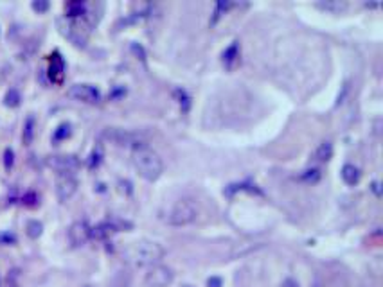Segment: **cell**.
I'll return each instance as SVG.
<instances>
[{
  "instance_id": "1",
  "label": "cell",
  "mask_w": 383,
  "mask_h": 287,
  "mask_svg": "<svg viewBox=\"0 0 383 287\" xmlns=\"http://www.w3.org/2000/svg\"><path fill=\"white\" fill-rule=\"evenodd\" d=\"M126 257L137 268H151L164 257V248L153 240H137L126 248Z\"/></svg>"
},
{
  "instance_id": "2",
  "label": "cell",
  "mask_w": 383,
  "mask_h": 287,
  "mask_svg": "<svg viewBox=\"0 0 383 287\" xmlns=\"http://www.w3.org/2000/svg\"><path fill=\"white\" fill-rule=\"evenodd\" d=\"M133 165L141 178H144L146 182H157L164 170L162 158L149 147H142L133 152Z\"/></svg>"
},
{
  "instance_id": "3",
  "label": "cell",
  "mask_w": 383,
  "mask_h": 287,
  "mask_svg": "<svg viewBox=\"0 0 383 287\" xmlns=\"http://www.w3.org/2000/svg\"><path fill=\"white\" fill-rule=\"evenodd\" d=\"M101 136L105 138V140L112 142L115 146L119 147H130L133 151L137 149H142V147H147L146 146V140L142 138L139 133L135 131H128V129H121V128H106Z\"/></svg>"
},
{
  "instance_id": "4",
  "label": "cell",
  "mask_w": 383,
  "mask_h": 287,
  "mask_svg": "<svg viewBox=\"0 0 383 287\" xmlns=\"http://www.w3.org/2000/svg\"><path fill=\"white\" fill-rule=\"evenodd\" d=\"M196 219V208L189 201H178L167 210L164 221L171 226H185Z\"/></svg>"
},
{
  "instance_id": "5",
  "label": "cell",
  "mask_w": 383,
  "mask_h": 287,
  "mask_svg": "<svg viewBox=\"0 0 383 287\" xmlns=\"http://www.w3.org/2000/svg\"><path fill=\"white\" fill-rule=\"evenodd\" d=\"M173 278H175V273H173L167 266H160V264H155L149 268L146 275V286L147 287H167L173 284Z\"/></svg>"
},
{
  "instance_id": "6",
  "label": "cell",
  "mask_w": 383,
  "mask_h": 287,
  "mask_svg": "<svg viewBox=\"0 0 383 287\" xmlns=\"http://www.w3.org/2000/svg\"><path fill=\"white\" fill-rule=\"evenodd\" d=\"M69 95H71L72 99L76 101H81V102H87V104H94V102H99L101 99V94L99 90L92 84H72L69 88Z\"/></svg>"
},
{
  "instance_id": "7",
  "label": "cell",
  "mask_w": 383,
  "mask_h": 287,
  "mask_svg": "<svg viewBox=\"0 0 383 287\" xmlns=\"http://www.w3.org/2000/svg\"><path fill=\"white\" fill-rule=\"evenodd\" d=\"M49 165L54 170H58L61 176H65L71 174V172H76L81 167V162L74 154H58V156H51L49 158Z\"/></svg>"
},
{
  "instance_id": "8",
  "label": "cell",
  "mask_w": 383,
  "mask_h": 287,
  "mask_svg": "<svg viewBox=\"0 0 383 287\" xmlns=\"http://www.w3.org/2000/svg\"><path fill=\"white\" fill-rule=\"evenodd\" d=\"M90 237H92V230H90V226L85 221H76L69 228V240H71V244L74 248L87 244Z\"/></svg>"
},
{
  "instance_id": "9",
  "label": "cell",
  "mask_w": 383,
  "mask_h": 287,
  "mask_svg": "<svg viewBox=\"0 0 383 287\" xmlns=\"http://www.w3.org/2000/svg\"><path fill=\"white\" fill-rule=\"evenodd\" d=\"M76 190H77L76 178H72L71 174L59 176V180L56 182V196H58L59 201L71 200L72 196L76 194Z\"/></svg>"
},
{
  "instance_id": "10",
  "label": "cell",
  "mask_w": 383,
  "mask_h": 287,
  "mask_svg": "<svg viewBox=\"0 0 383 287\" xmlns=\"http://www.w3.org/2000/svg\"><path fill=\"white\" fill-rule=\"evenodd\" d=\"M221 61H223L227 70H232L236 67L239 61V41H232L229 47L225 49L221 54Z\"/></svg>"
},
{
  "instance_id": "11",
  "label": "cell",
  "mask_w": 383,
  "mask_h": 287,
  "mask_svg": "<svg viewBox=\"0 0 383 287\" xmlns=\"http://www.w3.org/2000/svg\"><path fill=\"white\" fill-rule=\"evenodd\" d=\"M331 158H333V144L331 142H322L317 147V151L313 152V160L318 162V164H326Z\"/></svg>"
},
{
  "instance_id": "12",
  "label": "cell",
  "mask_w": 383,
  "mask_h": 287,
  "mask_svg": "<svg viewBox=\"0 0 383 287\" xmlns=\"http://www.w3.org/2000/svg\"><path fill=\"white\" fill-rule=\"evenodd\" d=\"M63 68H65V63L58 52L54 54L53 59H51V68H49V76L53 81H61V76H63Z\"/></svg>"
},
{
  "instance_id": "13",
  "label": "cell",
  "mask_w": 383,
  "mask_h": 287,
  "mask_svg": "<svg viewBox=\"0 0 383 287\" xmlns=\"http://www.w3.org/2000/svg\"><path fill=\"white\" fill-rule=\"evenodd\" d=\"M340 174H342V180L347 183L349 187H354V185L360 182V170H358V167H354L353 164L344 165Z\"/></svg>"
},
{
  "instance_id": "14",
  "label": "cell",
  "mask_w": 383,
  "mask_h": 287,
  "mask_svg": "<svg viewBox=\"0 0 383 287\" xmlns=\"http://www.w3.org/2000/svg\"><path fill=\"white\" fill-rule=\"evenodd\" d=\"M67 9V17L69 18H79L87 15V4L81 2V0H74V2H69L65 6Z\"/></svg>"
},
{
  "instance_id": "15",
  "label": "cell",
  "mask_w": 383,
  "mask_h": 287,
  "mask_svg": "<svg viewBox=\"0 0 383 287\" xmlns=\"http://www.w3.org/2000/svg\"><path fill=\"white\" fill-rule=\"evenodd\" d=\"M230 7H232V2H227V0H219V2H216V7H214V13H212V18H211V25L218 24V20L223 17L225 13L229 11Z\"/></svg>"
},
{
  "instance_id": "16",
  "label": "cell",
  "mask_w": 383,
  "mask_h": 287,
  "mask_svg": "<svg viewBox=\"0 0 383 287\" xmlns=\"http://www.w3.org/2000/svg\"><path fill=\"white\" fill-rule=\"evenodd\" d=\"M25 234L29 235L31 239H38V237L43 234V224H41L40 221H36V219H31V221H27V224H25Z\"/></svg>"
},
{
  "instance_id": "17",
  "label": "cell",
  "mask_w": 383,
  "mask_h": 287,
  "mask_svg": "<svg viewBox=\"0 0 383 287\" xmlns=\"http://www.w3.org/2000/svg\"><path fill=\"white\" fill-rule=\"evenodd\" d=\"M175 97H177L178 104L182 106V112L187 113L189 108H191V97L187 95V92L182 90V88H177V90H175Z\"/></svg>"
},
{
  "instance_id": "18",
  "label": "cell",
  "mask_w": 383,
  "mask_h": 287,
  "mask_svg": "<svg viewBox=\"0 0 383 287\" xmlns=\"http://www.w3.org/2000/svg\"><path fill=\"white\" fill-rule=\"evenodd\" d=\"M20 101H22L20 92H18L17 88H11V90L6 94V97H4V104L9 106V108H17V106L20 104Z\"/></svg>"
},
{
  "instance_id": "19",
  "label": "cell",
  "mask_w": 383,
  "mask_h": 287,
  "mask_svg": "<svg viewBox=\"0 0 383 287\" xmlns=\"http://www.w3.org/2000/svg\"><path fill=\"white\" fill-rule=\"evenodd\" d=\"M33 136H35V118L29 117L25 120V126H24V144L25 146H29L31 142H33Z\"/></svg>"
},
{
  "instance_id": "20",
  "label": "cell",
  "mask_w": 383,
  "mask_h": 287,
  "mask_svg": "<svg viewBox=\"0 0 383 287\" xmlns=\"http://www.w3.org/2000/svg\"><path fill=\"white\" fill-rule=\"evenodd\" d=\"M318 178H320V170H318V169H308V170H304V172L301 174V180H302V182H306V183L318 182Z\"/></svg>"
},
{
  "instance_id": "21",
  "label": "cell",
  "mask_w": 383,
  "mask_h": 287,
  "mask_svg": "<svg viewBox=\"0 0 383 287\" xmlns=\"http://www.w3.org/2000/svg\"><path fill=\"white\" fill-rule=\"evenodd\" d=\"M71 133H72L71 124H61V126L56 129V133H54V140H65L67 136H71Z\"/></svg>"
},
{
  "instance_id": "22",
  "label": "cell",
  "mask_w": 383,
  "mask_h": 287,
  "mask_svg": "<svg viewBox=\"0 0 383 287\" xmlns=\"http://www.w3.org/2000/svg\"><path fill=\"white\" fill-rule=\"evenodd\" d=\"M318 7H322L326 11H335V13H340L344 9H347V4H340V2H326V4H318Z\"/></svg>"
},
{
  "instance_id": "23",
  "label": "cell",
  "mask_w": 383,
  "mask_h": 287,
  "mask_svg": "<svg viewBox=\"0 0 383 287\" xmlns=\"http://www.w3.org/2000/svg\"><path fill=\"white\" fill-rule=\"evenodd\" d=\"M31 7H33V11H36V13H45V11H49L51 4H49V0H35V2L31 4Z\"/></svg>"
},
{
  "instance_id": "24",
  "label": "cell",
  "mask_w": 383,
  "mask_h": 287,
  "mask_svg": "<svg viewBox=\"0 0 383 287\" xmlns=\"http://www.w3.org/2000/svg\"><path fill=\"white\" fill-rule=\"evenodd\" d=\"M13 164H15V152H13V149H6L4 151V167H6V170H11Z\"/></svg>"
},
{
  "instance_id": "25",
  "label": "cell",
  "mask_w": 383,
  "mask_h": 287,
  "mask_svg": "<svg viewBox=\"0 0 383 287\" xmlns=\"http://www.w3.org/2000/svg\"><path fill=\"white\" fill-rule=\"evenodd\" d=\"M99 164H101V151H99V149H95V151L90 154L89 167H90V169H94V167H97Z\"/></svg>"
},
{
  "instance_id": "26",
  "label": "cell",
  "mask_w": 383,
  "mask_h": 287,
  "mask_svg": "<svg viewBox=\"0 0 383 287\" xmlns=\"http://www.w3.org/2000/svg\"><path fill=\"white\" fill-rule=\"evenodd\" d=\"M17 242V237L13 234H0V244H13Z\"/></svg>"
},
{
  "instance_id": "27",
  "label": "cell",
  "mask_w": 383,
  "mask_h": 287,
  "mask_svg": "<svg viewBox=\"0 0 383 287\" xmlns=\"http://www.w3.org/2000/svg\"><path fill=\"white\" fill-rule=\"evenodd\" d=\"M221 286H223V280L219 276H211L207 280V287H221Z\"/></svg>"
},
{
  "instance_id": "28",
  "label": "cell",
  "mask_w": 383,
  "mask_h": 287,
  "mask_svg": "<svg viewBox=\"0 0 383 287\" xmlns=\"http://www.w3.org/2000/svg\"><path fill=\"white\" fill-rule=\"evenodd\" d=\"M24 203H25V205H29V206H35L36 205V196L33 192L27 194V196L24 198Z\"/></svg>"
},
{
  "instance_id": "29",
  "label": "cell",
  "mask_w": 383,
  "mask_h": 287,
  "mask_svg": "<svg viewBox=\"0 0 383 287\" xmlns=\"http://www.w3.org/2000/svg\"><path fill=\"white\" fill-rule=\"evenodd\" d=\"M281 287H299V282L293 280V278H286V280L281 284Z\"/></svg>"
}]
</instances>
